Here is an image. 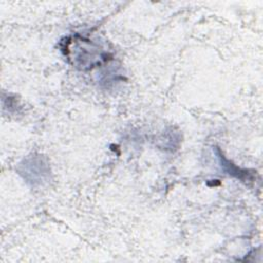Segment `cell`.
<instances>
[{
  "instance_id": "1",
  "label": "cell",
  "mask_w": 263,
  "mask_h": 263,
  "mask_svg": "<svg viewBox=\"0 0 263 263\" xmlns=\"http://www.w3.org/2000/svg\"><path fill=\"white\" fill-rule=\"evenodd\" d=\"M64 49L67 57L73 60V64L81 69L91 68L96 64H101L107 58V53L99 49L98 45L84 38L70 39Z\"/></svg>"
}]
</instances>
